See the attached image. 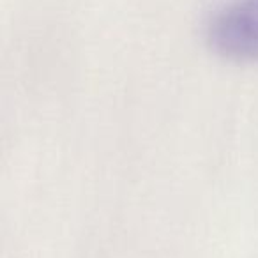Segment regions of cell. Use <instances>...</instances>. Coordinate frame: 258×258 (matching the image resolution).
Listing matches in <instances>:
<instances>
[{
    "mask_svg": "<svg viewBox=\"0 0 258 258\" xmlns=\"http://www.w3.org/2000/svg\"><path fill=\"white\" fill-rule=\"evenodd\" d=\"M218 53L237 62H258V0H239L223 9L209 27Z\"/></svg>",
    "mask_w": 258,
    "mask_h": 258,
    "instance_id": "obj_1",
    "label": "cell"
}]
</instances>
